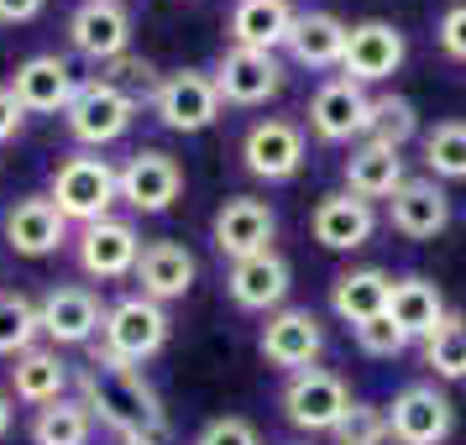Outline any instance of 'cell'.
<instances>
[{"label": "cell", "mask_w": 466, "mask_h": 445, "mask_svg": "<svg viewBox=\"0 0 466 445\" xmlns=\"http://www.w3.org/2000/svg\"><path fill=\"white\" fill-rule=\"evenodd\" d=\"M294 288V268L283 262V252H257L231 262V278H226V294H231L236 309H252V315H273L283 309V298Z\"/></svg>", "instance_id": "cell-17"}, {"label": "cell", "mask_w": 466, "mask_h": 445, "mask_svg": "<svg viewBox=\"0 0 466 445\" xmlns=\"http://www.w3.org/2000/svg\"><path fill=\"white\" fill-rule=\"evenodd\" d=\"M414 137H420V110H414V100H403V95H378L372 110H367V137H361V142H382V147L403 152Z\"/></svg>", "instance_id": "cell-32"}, {"label": "cell", "mask_w": 466, "mask_h": 445, "mask_svg": "<svg viewBox=\"0 0 466 445\" xmlns=\"http://www.w3.org/2000/svg\"><path fill=\"white\" fill-rule=\"evenodd\" d=\"M388 414V435L399 445H445L456 430V409L435 382H409L393 393V403L382 409Z\"/></svg>", "instance_id": "cell-6"}, {"label": "cell", "mask_w": 466, "mask_h": 445, "mask_svg": "<svg viewBox=\"0 0 466 445\" xmlns=\"http://www.w3.org/2000/svg\"><path fill=\"white\" fill-rule=\"evenodd\" d=\"M47 199L58 205L68 226H89V220H106L110 205L121 199V184H116V168H110L100 152H74L53 168V189Z\"/></svg>", "instance_id": "cell-2"}, {"label": "cell", "mask_w": 466, "mask_h": 445, "mask_svg": "<svg viewBox=\"0 0 466 445\" xmlns=\"http://www.w3.org/2000/svg\"><path fill=\"white\" fill-rule=\"evenodd\" d=\"M445 315H451V309H445V294L430 283V278H420V273L393 278V294H388V319H393V325H399L409 340H424Z\"/></svg>", "instance_id": "cell-25"}, {"label": "cell", "mask_w": 466, "mask_h": 445, "mask_svg": "<svg viewBox=\"0 0 466 445\" xmlns=\"http://www.w3.org/2000/svg\"><path fill=\"white\" fill-rule=\"evenodd\" d=\"M435 37H441L445 58H461L466 64V0L461 5H451V11L441 16V32H435Z\"/></svg>", "instance_id": "cell-39"}, {"label": "cell", "mask_w": 466, "mask_h": 445, "mask_svg": "<svg viewBox=\"0 0 466 445\" xmlns=\"http://www.w3.org/2000/svg\"><path fill=\"white\" fill-rule=\"evenodd\" d=\"M26 110L16 106V95H11V85H0V142H11L16 131H22Z\"/></svg>", "instance_id": "cell-40"}, {"label": "cell", "mask_w": 466, "mask_h": 445, "mask_svg": "<svg viewBox=\"0 0 466 445\" xmlns=\"http://www.w3.org/2000/svg\"><path fill=\"white\" fill-rule=\"evenodd\" d=\"M74 257H79V273L95 278V283H110V278H131L137 257H142V236L131 220L121 215H106V220H89L74 236Z\"/></svg>", "instance_id": "cell-8"}, {"label": "cell", "mask_w": 466, "mask_h": 445, "mask_svg": "<svg viewBox=\"0 0 466 445\" xmlns=\"http://www.w3.org/2000/svg\"><path fill=\"white\" fill-rule=\"evenodd\" d=\"M116 184H121V199L137 215H163L184 194V168H178V157L147 147L137 152L127 168H116Z\"/></svg>", "instance_id": "cell-15"}, {"label": "cell", "mask_w": 466, "mask_h": 445, "mask_svg": "<svg viewBox=\"0 0 466 445\" xmlns=\"http://www.w3.org/2000/svg\"><path fill=\"white\" fill-rule=\"evenodd\" d=\"M210 79H215V95H220V106L252 110V106H268L278 89H283V64H278V53L226 47Z\"/></svg>", "instance_id": "cell-10"}, {"label": "cell", "mask_w": 466, "mask_h": 445, "mask_svg": "<svg viewBox=\"0 0 466 445\" xmlns=\"http://www.w3.org/2000/svg\"><path fill=\"white\" fill-rule=\"evenodd\" d=\"M294 32V5L289 0H236L231 11V47L278 53Z\"/></svg>", "instance_id": "cell-24"}, {"label": "cell", "mask_w": 466, "mask_h": 445, "mask_svg": "<svg viewBox=\"0 0 466 445\" xmlns=\"http://www.w3.org/2000/svg\"><path fill=\"white\" fill-rule=\"evenodd\" d=\"M95 420L79 399H58L32 414V445H89Z\"/></svg>", "instance_id": "cell-31"}, {"label": "cell", "mask_w": 466, "mask_h": 445, "mask_svg": "<svg viewBox=\"0 0 466 445\" xmlns=\"http://www.w3.org/2000/svg\"><path fill=\"white\" fill-rule=\"evenodd\" d=\"M100 319H106V309L85 283H53L37 298V325L53 346H89L100 336Z\"/></svg>", "instance_id": "cell-13"}, {"label": "cell", "mask_w": 466, "mask_h": 445, "mask_svg": "<svg viewBox=\"0 0 466 445\" xmlns=\"http://www.w3.org/2000/svg\"><path fill=\"white\" fill-rule=\"evenodd\" d=\"M173 336V319H168V304H152L142 294H127L116 298L100 319V351H110L116 361H131L142 367L152 361Z\"/></svg>", "instance_id": "cell-3"}, {"label": "cell", "mask_w": 466, "mask_h": 445, "mask_svg": "<svg viewBox=\"0 0 466 445\" xmlns=\"http://www.w3.org/2000/svg\"><path fill=\"white\" fill-rule=\"evenodd\" d=\"M74 89H79V79L58 53H37V58L16 64V79H11V95L26 116H64Z\"/></svg>", "instance_id": "cell-19"}, {"label": "cell", "mask_w": 466, "mask_h": 445, "mask_svg": "<svg viewBox=\"0 0 466 445\" xmlns=\"http://www.w3.org/2000/svg\"><path fill=\"white\" fill-rule=\"evenodd\" d=\"M43 336V325H37V304L26 294H0V357H22L32 351Z\"/></svg>", "instance_id": "cell-34"}, {"label": "cell", "mask_w": 466, "mask_h": 445, "mask_svg": "<svg viewBox=\"0 0 466 445\" xmlns=\"http://www.w3.org/2000/svg\"><path fill=\"white\" fill-rule=\"evenodd\" d=\"M409 58V37L393 22H357L346 32V53H340V79L351 85H382L393 79L399 64Z\"/></svg>", "instance_id": "cell-9"}, {"label": "cell", "mask_w": 466, "mask_h": 445, "mask_svg": "<svg viewBox=\"0 0 466 445\" xmlns=\"http://www.w3.org/2000/svg\"><path fill=\"white\" fill-rule=\"evenodd\" d=\"M257 351L268 357V367H283V372H304V367H315L319 351H325V330H319V319L309 309H273L268 325H262V336H257Z\"/></svg>", "instance_id": "cell-14"}, {"label": "cell", "mask_w": 466, "mask_h": 445, "mask_svg": "<svg viewBox=\"0 0 466 445\" xmlns=\"http://www.w3.org/2000/svg\"><path fill=\"white\" fill-rule=\"evenodd\" d=\"M79 403L89 409V420L106 424L110 435H121V440H163L168 435L163 399L152 393V382L142 378V367L116 361L100 346L79 367Z\"/></svg>", "instance_id": "cell-1"}, {"label": "cell", "mask_w": 466, "mask_h": 445, "mask_svg": "<svg viewBox=\"0 0 466 445\" xmlns=\"http://www.w3.org/2000/svg\"><path fill=\"white\" fill-rule=\"evenodd\" d=\"M330 440L336 445H388L393 435H388V414H382L378 403H357L351 399V409L340 414V424L330 430Z\"/></svg>", "instance_id": "cell-35"}, {"label": "cell", "mask_w": 466, "mask_h": 445, "mask_svg": "<svg viewBox=\"0 0 466 445\" xmlns=\"http://www.w3.org/2000/svg\"><path fill=\"white\" fill-rule=\"evenodd\" d=\"M346 32L351 26L330 16V11H304L294 16V32H289V53H294V64L304 68H340V53H346Z\"/></svg>", "instance_id": "cell-29"}, {"label": "cell", "mask_w": 466, "mask_h": 445, "mask_svg": "<svg viewBox=\"0 0 466 445\" xmlns=\"http://www.w3.org/2000/svg\"><path fill=\"white\" fill-rule=\"evenodd\" d=\"M11 393L26 403V409H47L68 393V361L58 357V346H32L16 357L11 367Z\"/></svg>", "instance_id": "cell-26"}, {"label": "cell", "mask_w": 466, "mask_h": 445, "mask_svg": "<svg viewBox=\"0 0 466 445\" xmlns=\"http://www.w3.org/2000/svg\"><path fill=\"white\" fill-rule=\"evenodd\" d=\"M278 403H283V420L294 424V430L330 435L340 424V414L351 409V388H346L330 367H304V372H289Z\"/></svg>", "instance_id": "cell-5"}, {"label": "cell", "mask_w": 466, "mask_h": 445, "mask_svg": "<svg viewBox=\"0 0 466 445\" xmlns=\"http://www.w3.org/2000/svg\"><path fill=\"white\" fill-rule=\"evenodd\" d=\"M388 294H393V278L382 273V268H351V273L336 278L330 309H336V319H346V325L357 330L367 319L388 315Z\"/></svg>", "instance_id": "cell-28"}, {"label": "cell", "mask_w": 466, "mask_h": 445, "mask_svg": "<svg viewBox=\"0 0 466 445\" xmlns=\"http://www.w3.org/2000/svg\"><path fill=\"white\" fill-rule=\"evenodd\" d=\"M241 163L252 178L262 184H289L299 168H304V131L294 121H283V116H268V121H257L247 137H241Z\"/></svg>", "instance_id": "cell-12"}, {"label": "cell", "mask_w": 466, "mask_h": 445, "mask_svg": "<svg viewBox=\"0 0 466 445\" xmlns=\"http://www.w3.org/2000/svg\"><path fill=\"white\" fill-rule=\"evenodd\" d=\"M351 336H357V346L367 351V357H399L403 346H409V336H403V330H399V325H393L388 315H378V319H367V325H357Z\"/></svg>", "instance_id": "cell-37"}, {"label": "cell", "mask_w": 466, "mask_h": 445, "mask_svg": "<svg viewBox=\"0 0 466 445\" xmlns=\"http://www.w3.org/2000/svg\"><path fill=\"white\" fill-rule=\"evenodd\" d=\"M43 5L47 0H0V22L5 26H26V22L43 16Z\"/></svg>", "instance_id": "cell-41"}, {"label": "cell", "mask_w": 466, "mask_h": 445, "mask_svg": "<svg viewBox=\"0 0 466 445\" xmlns=\"http://www.w3.org/2000/svg\"><path fill=\"white\" fill-rule=\"evenodd\" d=\"M388 226L409 241H435V236L451 226V199L445 189L424 173V178H403L393 199H388Z\"/></svg>", "instance_id": "cell-20"}, {"label": "cell", "mask_w": 466, "mask_h": 445, "mask_svg": "<svg viewBox=\"0 0 466 445\" xmlns=\"http://www.w3.org/2000/svg\"><path fill=\"white\" fill-rule=\"evenodd\" d=\"M420 152L435 184H461L466 178V121H435L430 131H420Z\"/></svg>", "instance_id": "cell-30"}, {"label": "cell", "mask_w": 466, "mask_h": 445, "mask_svg": "<svg viewBox=\"0 0 466 445\" xmlns=\"http://www.w3.org/2000/svg\"><path fill=\"white\" fill-rule=\"evenodd\" d=\"M152 116L163 121L178 137H194V131H210L220 121V95H215V79L199 74V68H178V74H163V85L152 95Z\"/></svg>", "instance_id": "cell-7"}, {"label": "cell", "mask_w": 466, "mask_h": 445, "mask_svg": "<svg viewBox=\"0 0 466 445\" xmlns=\"http://www.w3.org/2000/svg\"><path fill=\"white\" fill-rule=\"evenodd\" d=\"M367 110H372L367 89L351 79H330L309 100V131L319 142H357V137H367Z\"/></svg>", "instance_id": "cell-21"}, {"label": "cell", "mask_w": 466, "mask_h": 445, "mask_svg": "<svg viewBox=\"0 0 466 445\" xmlns=\"http://www.w3.org/2000/svg\"><path fill=\"white\" fill-rule=\"evenodd\" d=\"M137 294L152 298V304H173V298H184L194 288V278H199V262L184 241H147L142 257H137Z\"/></svg>", "instance_id": "cell-18"}, {"label": "cell", "mask_w": 466, "mask_h": 445, "mask_svg": "<svg viewBox=\"0 0 466 445\" xmlns=\"http://www.w3.org/2000/svg\"><path fill=\"white\" fill-rule=\"evenodd\" d=\"M424 351V367L445 382H461L466 378V319L461 315H445L430 336L420 340Z\"/></svg>", "instance_id": "cell-33"}, {"label": "cell", "mask_w": 466, "mask_h": 445, "mask_svg": "<svg viewBox=\"0 0 466 445\" xmlns=\"http://www.w3.org/2000/svg\"><path fill=\"white\" fill-rule=\"evenodd\" d=\"M64 121H68V137H74V142H85V147H110V142H121L131 131L137 100H131L127 89L106 85V79H89V85L74 89Z\"/></svg>", "instance_id": "cell-4"}, {"label": "cell", "mask_w": 466, "mask_h": 445, "mask_svg": "<svg viewBox=\"0 0 466 445\" xmlns=\"http://www.w3.org/2000/svg\"><path fill=\"white\" fill-rule=\"evenodd\" d=\"M309 231H315V241L325 252H357L378 231V210L367 199H357V194H325L309 210Z\"/></svg>", "instance_id": "cell-22"}, {"label": "cell", "mask_w": 466, "mask_h": 445, "mask_svg": "<svg viewBox=\"0 0 466 445\" xmlns=\"http://www.w3.org/2000/svg\"><path fill=\"white\" fill-rule=\"evenodd\" d=\"M194 445H262V435H257L252 420H241V414H220V420H210L199 435H194Z\"/></svg>", "instance_id": "cell-38"}, {"label": "cell", "mask_w": 466, "mask_h": 445, "mask_svg": "<svg viewBox=\"0 0 466 445\" xmlns=\"http://www.w3.org/2000/svg\"><path fill=\"white\" fill-rule=\"evenodd\" d=\"M68 43L89 64H116L131 47V16L121 0H85L68 16Z\"/></svg>", "instance_id": "cell-16"}, {"label": "cell", "mask_w": 466, "mask_h": 445, "mask_svg": "<svg viewBox=\"0 0 466 445\" xmlns=\"http://www.w3.org/2000/svg\"><path fill=\"white\" fill-rule=\"evenodd\" d=\"M11 420H16V403H11V393H0V440L11 435Z\"/></svg>", "instance_id": "cell-42"}, {"label": "cell", "mask_w": 466, "mask_h": 445, "mask_svg": "<svg viewBox=\"0 0 466 445\" xmlns=\"http://www.w3.org/2000/svg\"><path fill=\"white\" fill-rule=\"evenodd\" d=\"M403 178V152L382 147V142H357L351 157H346V194H357V199H393Z\"/></svg>", "instance_id": "cell-27"}, {"label": "cell", "mask_w": 466, "mask_h": 445, "mask_svg": "<svg viewBox=\"0 0 466 445\" xmlns=\"http://www.w3.org/2000/svg\"><path fill=\"white\" fill-rule=\"evenodd\" d=\"M100 79H106V85H116V89H127L131 100H137V95H142V100H152V95H157V85H163V79H157V68H152L147 58H131V53H121L116 64H106V74H100Z\"/></svg>", "instance_id": "cell-36"}, {"label": "cell", "mask_w": 466, "mask_h": 445, "mask_svg": "<svg viewBox=\"0 0 466 445\" xmlns=\"http://www.w3.org/2000/svg\"><path fill=\"white\" fill-rule=\"evenodd\" d=\"M5 241L22 257H53L58 247H68V220L47 194H26L5 215Z\"/></svg>", "instance_id": "cell-23"}, {"label": "cell", "mask_w": 466, "mask_h": 445, "mask_svg": "<svg viewBox=\"0 0 466 445\" xmlns=\"http://www.w3.org/2000/svg\"><path fill=\"white\" fill-rule=\"evenodd\" d=\"M121 445H157V440H121Z\"/></svg>", "instance_id": "cell-43"}, {"label": "cell", "mask_w": 466, "mask_h": 445, "mask_svg": "<svg viewBox=\"0 0 466 445\" xmlns=\"http://www.w3.org/2000/svg\"><path fill=\"white\" fill-rule=\"evenodd\" d=\"M210 236H215V247H220V257H231V262H241V257L273 252L278 215H273V205H268V199H252V194H236V199H226V205L215 210Z\"/></svg>", "instance_id": "cell-11"}]
</instances>
